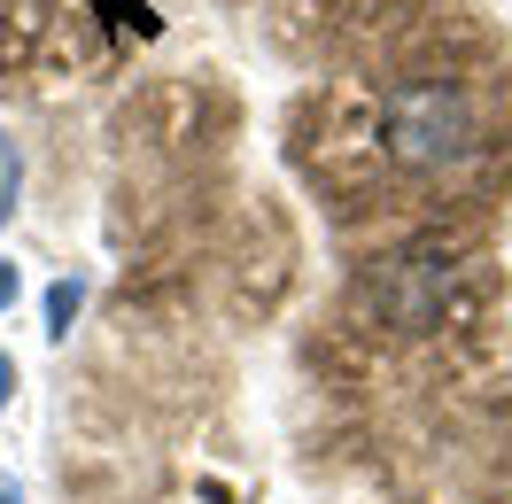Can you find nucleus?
I'll return each mask as SVG.
<instances>
[{
    "mask_svg": "<svg viewBox=\"0 0 512 504\" xmlns=\"http://www.w3.org/2000/svg\"><path fill=\"white\" fill-rule=\"evenodd\" d=\"M388 156L412 171H443V163L474 156V101L450 78H412L388 94Z\"/></svg>",
    "mask_w": 512,
    "mask_h": 504,
    "instance_id": "f257e3e1",
    "label": "nucleus"
},
{
    "mask_svg": "<svg viewBox=\"0 0 512 504\" xmlns=\"http://www.w3.org/2000/svg\"><path fill=\"white\" fill-rule=\"evenodd\" d=\"M450 287H458V264H450V256L404 249V256H388L381 272L365 280V303H373L381 326H396V334H427V326L443 318Z\"/></svg>",
    "mask_w": 512,
    "mask_h": 504,
    "instance_id": "f03ea898",
    "label": "nucleus"
},
{
    "mask_svg": "<svg viewBox=\"0 0 512 504\" xmlns=\"http://www.w3.org/2000/svg\"><path fill=\"white\" fill-rule=\"evenodd\" d=\"M78 303H86V287H78V280H55V287H47V334H55V342L70 334V318H78Z\"/></svg>",
    "mask_w": 512,
    "mask_h": 504,
    "instance_id": "7ed1b4c3",
    "label": "nucleus"
},
{
    "mask_svg": "<svg viewBox=\"0 0 512 504\" xmlns=\"http://www.w3.org/2000/svg\"><path fill=\"white\" fill-rule=\"evenodd\" d=\"M16 194H24V148L0 132V225H8V210H16Z\"/></svg>",
    "mask_w": 512,
    "mask_h": 504,
    "instance_id": "20e7f679",
    "label": "nucleus"
},
{
    "mask_svg": "<svg viewBox=\"0 0 512 504\" xmlns=\"http://www.w3.org/2000/svg\"><path fill=\"white\" fill-rule=\"evenodd\" d=\"M16 295H24V280H16V264H8V256H0V311H8V303H16Z\"/></svg>",
    "mask_w": 512,
    "mask_h": 504,
    "instance_id": "39448f33",
    "label": "nucleus"
},
{
    "mask_svg": "<svg viewBox=\"0 0 512 504\" xmlns=\"http://www.w3.org/2000/svg\"><path fill=\"white\" fill-rule=\"evenodd\" d=\"M8 396H16V357L0 349V411H8Z\"/></svg>",
    "mask_w": 512,
    "mask_h": 504,
    "instance_id": "423d86ee",
    "label": "nucleus"
},
{
    "mask_svg": "<svg viewBox=\"0 0 512 504\" xmlns=\"http://www.w3.org/2000/svg\"><path fill=\"white\" fill-rule=\"evenodd\" d=\"M0 504H24V489H16V481H8V473H0Z\"/></svg>",
    "mask_w": 512,
    "mask_h": 504,
    "instance_id": "0eeeda50",
    "label": "nucleus"
}]
</instances>
